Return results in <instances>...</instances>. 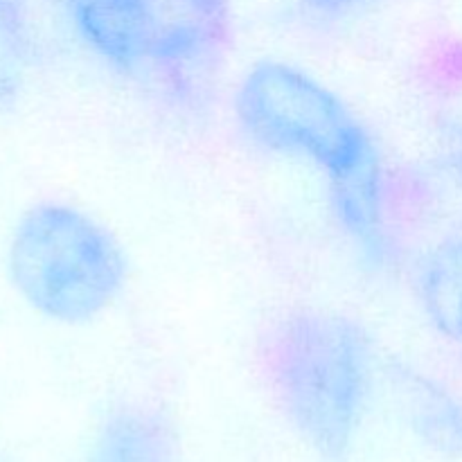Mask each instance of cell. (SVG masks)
<instances>
[{
  "mask_svg": "<svg viewBox=\"0 0 462 462\" xmlns=\"http://www.w3.org/2000/svg\"><path fill=\"white\" fill-rule=\"evenodd\" d=\"M81 462H185L174 422L156 406L122 402L95 424Z\"/></svg>",
  "mask_w": 462,
  "mask_h": 462,
  "instance_id": "cell-5",
  "label": "cell"
},
{
  "mask_svg": "<svg viewBox=\"0 0 462 462\" xmlns=\"http://www.w3.org/2000/svg\"><path fill=\"white\" fill-rule=\"evenodd\" d=\"M334 212L356 244L379 251L383 242L382 170L379 161L359 167L352 174L329 180Z\"/></svg>",
  "mask_w": 462,
  "mask_h": 462,
  "instance_id": "cell-8",
  "label": "cell"
},
{
  "mask_svg": "<svg viewBox=\"0 0 462 462\" xmlns=\"http://www.w3.org/2000/svg\"><path fill=\"white\" fill-rule=\"evenodd\" d=\"M460 341H462V338H460Z\"/></svg>",
  "mask_w": 462,
  "mask_h": 462,
  "instance_id": "cell-13",
  "label": "cell"
},
{
  "mask_svg": "<svg viewBox=\"0 0 462 462\" xmlns=\"http://www.w3.org/2000/svg\"><path fill=\"white\" fill-rule=\"evenodd\" d=\"M300 3L307 12L316 14V16L337 18L343 16V14L355 12V9L370 3V0H300Z\"/></svg>",
  "mask_w": 462,
  "mask_h": 462,
  "instance_id": "cell-11",
  "label": "cell"
},
{
  "mask_svg": "<svg viewBox=\"0 0 462 462\" xmlns=\"http://www.w3.org/2000/svg\"><path fill=\"white\" fill-rule=\"evenodd\" d=\"M406 420L413 436L429 451L445 458L462 456V402L436 382L415 377L406 382Z\"/></svg>",
  "mask_w": 462,
  "mask_h": 462,
  "instance_id": "cell-6",
  "label": "cell"
},
{
  "mask_svg": "<svg viewBox=\"0 0 462 462\" xmlns=\"http://www.w3.org/2000/svg\"><path fill=\"white\" fill-rule=\"evenodd\" d=\"M420 298L431 323L447 338H462V237L433 248L420 273Z\"/></svg>",
  "mask_w": 462,
  "mask_h": 462,
  "instance_id": "cell-7",
  "label": "cell"
},
{
  "mask_svg": "<svg viewBox=\"0 0 462 462\" xmlns=\"http://www.w3.org/2000/svg\"><path fill=\"white\" fill-rule=\"evenodd\" d=\"M271 391L302 445L320 462H347L368 418L374 343L338 311L298 310L266 338Z\"/></svg>",
  "mask_w": 462,
  "mask_h": 462,
  "instance_id": "cell-1",
  "label": "cell"
},
{
  "mask_svg": "<svg viewBox=\"0 0 462 462\" xmlns=\"http://www.w3.org/2000/svg\"><path fill=\"white\" fill-rule=\"evenodd\" d=\"M9 273L23 300L57 323L81 325L120 298L126 257L97 219L66 203L27 210L9 244Z\"/></svg>",
  "mask_w": 462,
  "mask_h": 462,
  "instance_id": "cell-2",
  "label": "cell"
},
{
  "mask_svg": "<svg viewBox=\"0 0 462 462\" xmlns=\"http://www.w3.org/2000/svg\"><path fill=\"white\" fill-rule=\"evenodd\" d=\"M235 116L262 147L305 158L329 180L379 161L373 135L329 86L287 61H257L235 93Z\"/></svg>",
  "mask_w": 462,
  "mask_h": 462,
  "instance_id": "cell-3",
  "label": "cell"
},
{
  "mask_svg": "<svg viewBox=\"0 0 462 462\" xmlns=\"http://www.w3.org/2000/svg\"><path fill=\"white\" fill-rule=\"evenodd\" d=\"M32 41L23 0H0V102H12L25 84Z\"/></svg>",
  "mask_w": 462,
  "mask_h": 462,
  "instance_id": "cell-9",
  "label": "cell"
},
{
  "mask_svg": "<svg viewBox=\"0 0 462 462\" xmlns=\"http://www.w3.org/2000/svg\"><path fill=\"white\" fill-rule=\"evenodd\" d=\"M0 462H3V460H0Z\"/></svg>",
  "mask_w": 462,
  "mask_h": 462,
  "instance_id": "cell-12",
  "label": "cell"
},
{
  "mask_svg": "<svg viewBox=\"0 0 462 462\" xmlns=\"http://www.w3.org/2000/svg\"><path fill=\"white\" fill-rule=\"evenodd\" d=\"M185 16L224 36L228 30V0H180Z\"/></svg>",
  "mask_w": 462,
  "mask_h": 462,
  "instance_id": "cell-10",
  "label": "cell"
},
{
  "mask_svg": "<svg viewBox=\"0 0 462 462\" xmlns=\"http://www.w3.org/2000/svg\"><path fill=\"white\" fill-rule=\"evenodd\" d=\"M86 48L122 75L149 66L162 30L156 0H66Z\"/></svg>",
  "mask_w": 462,
  "mask_h": 462,
  "instance_id": "cell-4",
  "label": "cell"
}]
</instances>
